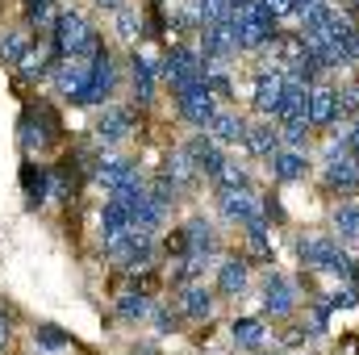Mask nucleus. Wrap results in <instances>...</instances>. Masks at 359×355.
<instances>
[{"label": "nucleus", "mask_w": 359, "mask_h": 355, "mask_svg": "<svg viewBox=\"0 0 359 355\" xmlns=\"http://www.w3.org/2000/svg\"><path fill=\"white\" fill-rule=\"evenodd\" d=\"M96 4H100V8H113V13H117V8H121L126 0H96Z\"/></svg>", "instance_id": "41"}, {"label": "nucleus", "mask_w": 359, "mask_h": 355, "mask_svg": "<svg viewBox=\"0 0 359 355\" xmlns=\"http://www.w3.org/2000/svg\"><path fill=\"white\" fill-rule=\"evenodd\" d=\"M109 92H113V59L100 51L96 59H92V84H88V105H104L109 100Z\"/></svg>", "instance_id": "17"}, {"label": "nucleus", "mask_w": 359, "mask_h": 355, "mask_svg": "<svg viewBox=\"0 0 359 355\" xmlns=\"http://www.w3.org/2000/svg\"><path fill=\"white\" fill-rule=\"evenodd\" d=\"M264 309H268L271 318H284V314H292V284H288L280 272H271L268 284H264Z\"/></svg>", "instance_id": "14"}, {"label": "nucleus", "mask_w": 359, "mask_h": 355, "mask_svg": "<svg viewBox=\"0 0 359 355\" xmlns=\"http://www.w3.org/2000/svg\"><path fill=\"white\" fill-rule=\"evenodd\" d=\"M230 4H247V0H230Z\"/></svg>", "instance_id": "42"}, {"label": "nucleus", "mask_w": 359, "mask_h": 355, "mask_svg": "<svg viewBox=\"0 0 359 355\" xmlns=\"http://www.w3.org/2000/svg\"><path fill=\"white\" fill-rule=\"evenodd\" d=\"M222 213L251 226V222H259V201L251 188H222Z\"/></svg>", "instance_id": "9"}, {"label": "nucleus", "mask_w": 359, "mask_h": 355, "mask_svg": "<svg viewBox=\"0 0 359 355\" xmlns=\"http://www.w3.org/2000/svg\"><path fill=\"white\" fill-rule=\"evenodd\" d=\"M55 55L59 59H96L100 55V38L80 13H63L55 25Z\"/></svg>", "instance_id": "1"}, {"label": "nucleus", "mask_w": 359, "mask_h": 355, "mask_svg": "<svg viewBox=\"0 0 359 355\" xmlns=\"http://www.w3.org/2000/svg\"><path fill=\"white\" fill-rule=\"evenodd\" d=\"M209 138H213V142H238V138H247V126H243V117H234V113H217V117L209 121Z\"/></svg>", "instance_id": "21"}, {"label": "nucleus", "mask_w": 359, "mask_h": 355, "mask_svg": "<svg viewBox=\"0 0 359 355\" xmlns=\"http://www.w3.org/2000/svg\"><path fill=\"white\" fill-rule=\"evenodd\" d=\"M326 305H330V309H351V305H359V293L355 288H334V293L326 297Z\"/></svg>", "instance_id": "34"}, {"label": "nucleus", "mask_w": 359, "mask_h": 355, "mask_svg": "<svg viewBox=\"0 0 359 355\" xmlns=\"http://www.w3.org/2000/svg\"><path fill=\"white\" fill-rule=\"evenodd\" d=\"M205 72H209V67H201L196 51H188V46H172V51H168L163 76L172 80V88H176V92L192 88V84H201V80H205Z\"/></svg>", "instance_id": "4"}, {"label": "nucleus", "mask_w": 359, "mask_h": 355, "mask_svg": "<svg viewBox=\"0 0 359 355\" xmlns=\"http://www.w3.org/2000/svg\"><path fill=\"white\" fill-rule=\"evenodd\" d=\"M117 29H121V38H126V42H134V38L142 34V17H138V8H134V4H121V8H117Z\"/></svg>", "instance_id": "32"}, {"label": "nucleus", "mask_w": 359, "mask_h": 355, "mask_svg": "<svg viewBox=\"0 0 359 355\" xmlns=\"http://www.w3.org/2000/svg\"><path fill=\"white\" fill-rule=\"evenodd\" d=\"M313 4H318V0H292V13H301V17H305V13H309Z\"/></svg>", "instance_id": "40"}, {"label": "nucleus", "mask_w": 359, "mask_h": 355, "mask_svg": "<svg viewBox=\"0 0 359 355\" xmlns=\"http://www.w3.org/2000/svg\"><path fill=\"white\" fill-rule=\"evenodd\" d=\"M117 314H121L126 322H142V318L151 314V301H147L142 293H130V297H121V301H117Z\"/></svg>", "instance_id": "30"}, {"label": "nucleus", "mask_w": 359, "mask_h": 355, "mask_svg": "<svg viewBox=\"0 0 359 355\" xmlns=\"http://www.w3.org/2000/svg\"><path fill=\"white\" fill-rule=\"evenodd\" d=\"M305 176V159L297 151H280L276 155V180H301Z\"/></svg>", "instance_id": "31"}, {"label": "nucleus", "mask_w": 359, "mask_h": 355, "mask_svg": "<svg viewBox=\"0 0 359 355\" xmlns=\"http://www.w3.org/2000/svg\"><path fill=\"white\" fill-rule=\"evenodd\" d=\"M96 180H100L113 196H134V192H142V180H138V172H134L130 163H121V159L100 163V168H96Z\"/></svg>", "instance_id": "7"}, {"label": "nucleus", "mask_w": 359, "mask_h": 355, "mask_svg": "<svg viewBox=\"0 0 359 355\" xmlns=\"http://www.w3.org/2000/svg\"><path fill=\"white\" fill-rule=\"evenodd\" d=\"M8 339H13V326H8V314L0 309V347H8Z\"/></svg>", "instance_id": "38"}, {"label": "nucleus", "mask_w": 359, "mask_h": 355, "mask_svg": "<svg viewBox=\"0 0 359 355\" xmlns=\"http://www.w3.org/2000/svg\"><path fill=\"white\" fill-rule=\"evenodd\" d=\"M88 84H92V63L84 59H59L55 67V88L76 105H88Z\"/></svg>", "instance_id": "3"}, {"label": "nucleus", "mask_w": 359, "mask_h": 355, "mask_svg": "<svg viewBox=\"0 0 359 355\" xmlns=\"http://www.w3.org/2000/svg\"><path fill=\"white\" fill-rule=\"evenodd\" d=\"M284 88H288V76H284V72H264V76L255 80V109H264V113H280Z\"/></svg>", "instance_id": "13"}, {"label": "nucleus", "mask_w": 359, "mask_h": 355, "mask_svg": "<svg viewBox=\"0 0 359 355\" xmlns=\"http://www.w3.org/2000/svg\"><path fill=\"white\" fill-rule=\"evenodd\" d=\"M196 13H201L205 25H226L230 13H234V4L230 0H196Z\"/></svg>", "instance_id": "29"}, {"label": "nucleus", "mask_w": 359, "mask_h": 355, "mask_svg": "<svg viewBox=\"0 0 359 355\" xmlns=\"http://www.w3.org/2000/svg\"><path fill=\"white\" fill-rule=\"evenodd\" d=\"M109 255L121 260V264H130V267L147 264V260H151V230H130L126 239L109 243Z\"/></svg>", "instance_id": "11"}, {"label": "nucleus", "mask_w": 359, "mask_h": 355, "mask_svg": "<svg viewBox=\"0 0 359 355\" xmlns=\"http://www.w3.org/2000/svg\"><path fill=\"white\" fill-rule=\"evenodd\" d=\"M130 67H134V92H138V100H151V96H155V63L134 51Z\"/></svg>", "instance_id": "23"}, {"label": "nucleus", "mask_w": 359, "mask_h": 355, "mask_svg": "<svg viewBox=\"0 0 359 355\" xmlns=\"http://www.w3.org/2000/svg\"><path fill=\"white\" fill-rule=\"evenodd\" d=\"M305 126H309V121H284V142L301 147V142H305Z\"/></svg>", "instance_id": "36"}, {"label": "nucleus", "mask_w": 359, "mask_h": 355, "mask_svg": "<svg viewBox=\"0 0 359 355\" xmlns=\"http://www.w3.org/2000/svg\"><path fill=\"white\" fill-rule=\"evenodd\" d=\"M21 188H25V201H29V205H42L46 192H50V168L25 163V168H21Z\"/></svg>", "instance_id": "20"}, {"label": "nucleus", "mask_w": 359, "mask_h": 355, "mask_svg": "<svg viewBox=\"0 0 359 355\" xmlns=\"http://www.w3.org/2000/svg\"><path fill=\"white\" fill-rule=\"evenodd\" d=\"M339 92L334 88H309V121L313 126H330L339 117Z\"/></svg>", "instance_id": "18"}, {"label": "nucleus", "mask_w": 359, "mask_h": 355, "mask_svg": "<svg viewBox=\"0 0 359 355\" xmlns=\"http://www.w3.org/2000/svg\"><path fill=\"white\" fill-rule=\"evenodd\" d=\"M134 230V217H130V205L121 201V196H113V201H104V209H100V234H104V243H117V239H126Z\"/></svg>", "instance_id": "10"}, {"label": "nucleus", "mask_w": 359, "mask_h": 355, "mask_svg": "<svg viewBox=\"0 0 359 355\" xmlns=\"http://www.w3.org/2000/svg\"><path fill=\"white\" fill-rule=\"evenodd\" d=\"M280 138H284V134H280L276 126H255V130L247 134L251 151H255V155H271V159L280 155Z\"/></svg>", "instance_id": "24"}, {"label": "nucleus", "mask_w": 359, "mask_h": 355, "mask_svg": "<svg viewBox=\"0 0 359 355\" xmlns=\"http://www.w3.org/2000/svg\"><path fill=\"white\" fill-rule=\"evenodd\" d=\"M180 309H184L188 318H209V314H213V293H209L205 284H192V288H184Z\"/></svg>", "instance_id": "22"}, {"label": "nucleus", "mask_w": 359, "mask_h": 355, "mask_svg": "<svg viewBox=\"0 0 359 355\" xmlns=\"http://www.w3.org/2000/svg\"><path fill=\"white\" fill-rule=\"evenodd\" d=\"M34 339H38V347H46V351H59V347H67V335H63L59 326H50V322H42V326L34 330Z\"/></svg>", "instance_id": "33"}, {"label": "nucleus", "mask_w": 359, "mask_h": 355, "mask_svg": "<svg viewBox=\"0 0 359 355\" xmlns=\"http://www.w3.org/2000/svg\"><path fill=\"white\" fill-rule=\"evenodd\" d=\"M243 284H247V264L243 260H226L217 267V288L222 293H243Z\"/></svg>", "instance_id": "25"}, {"label": "nucleus", "mask_w": 359, "mask_h": 355, "mask_svg": "<svg viewBox=\"0 0 359 355\" xmlns=\"http://www.w3.org/2000/svg\"><path fill=\"white\" fill-rule=\"evenodd\" d=\"M339 147H343V151H359V121L351 126V134H347V138H343Z\"/></svg>", "instance_id": "39"}, {"label": "nucleus", "mask_w": 359, "mask_h": 355, "mask_svg": "<svg viewBox=\"0 0 359 355\" xmlns=\"http://www.w3.org/2000/svg\"><path fill=\"white\" fill-rule=\"evenodd\" d=\"M184 234H188V255H196V260H209V255H213L217 239H213V230H209L205 217H192V222L184 226Z\"/></svg>", "instance_id": "19"}, {"label": "nucleus", "mask_w": 359, "mask_h": 355, "mask_svg": "<svg viewBox=\"0 0 359 355\" xmlns=\"http://www.w3.org/2000/svg\"><path fill=\"white\" fill-rule=\"evenodd\" d=\"M297 251H301L305 267H313V272H330V276H339V280L351 276V260H347V251H343L334 239H326V234H309V239H301Z\"/></svg>", "instance_id": "2"}, {"label": "nucleus", "mask_w": 359, "mask_h": 355, "mask_svg": "<svg viewBox=\"0 0 359 355\" xmlns=\"http://www.w3.org/2000/svg\"><path fill=\"white\" fill-rule=\"evenodd\" d=\"M264 8H268L271 17H284V13H292V0H259Z\"/></svg>", "instance_id": "37"}, {"label": "nucleus", "mask_w": 359, "mask_h": 355, "mask_svg": "<svg viewBox=\"0 0 359 355\" xmlns=\"http://www.w3.org/2000/svg\"><path fill=\"white\" fill-rule=\"evenodd\" d=\"M59 134V121H55V113L50 109H29L25 117H21V147L25 151H34V147H46L50 138Z\"/></svg>", "instance_id": "6"}, {"label": "nucleus", "mask_w": 359, "mask_h": 355, "mask_svg": "<svg viewBox=\"0 0 359 355\" xmlns=\"http://www.w3.org/2000/svg\"><path fill=\"white\" fill-rule=\"evenodd\" d=\"M29 55V34L25 29H8L4 38H0V59L4 63H21Z\"/></svg>", "instance_id": "26"}, {"label": "nucleus", "mask_w": 359, "mask_h": 355, "mask_svg": "<svg viewBox=\"0 0 359 355\" xmlns=\"http://www.w3.org/2000/svg\"><path fill=\"white\" fill-rule=\"evenodd\" d=\"M334 230L339 239H359V201H347L334 209Z\"/></svg>", "instance_id": "27"}, {"label": "nucleus", "mask_w": 359, "mask_h": 355, "mask_svg": "<svg viewBox=\"0 0 359 355\" xmlns=\"http://www.w3.org/2000/svg\"><path fill=\"white\" fill-rule=\"evenodd\" d=\"M188 159H192L196 172H205L209 180H217L226 172V159H222V151H217V142H213L209 134H196V138L188 142Z\"/></svg>", "instance_id": "8"}, {"label": "nucleus", "mask_w": 359, "mask_h": 355, "mask_svg": "<svg viewBox=\"0 0 359 355\" xmlns=\"http://www.w3.org/2000/svg\"><path fill=\"white\" fill-rule=\"evenodd\" d=\"M339 109L343 113H355L359 109V84H347V88L339 92Z\"/></svg>", "instance_id": "35"}, {"label": "nucleus", "mask_w": 359, "mask_h": 355, "mask_svg": "<svg viewBox=\"0 0 359 355\" xmlns=\"http://www.w3.org/2000/svg\"><path fill=\"white\" fill-rule=\"evenodd\" d=\"M180 100V113L192 121V126H201V130H209V121L217 117V109H213V88H209V80H201V84H192V88L176 92Z\"/></svg>", "instance_id": "5"}, {"label": "nucleus", "mask_w": 359, "mask_h": 355, "mask_svg": "<svg viewBox=\"0 0 359 355\" xmlns=\"http://www.w3.org/2000/svg\"><path fill=\"white\" fill-rule=\"evenodd\" d=\"M234 343L238 347H259L264 343V322L259 318H238L234 322Z\"/></svg>", "instance_id": "28"}, {"label": "nucleus", "mask_w": 359, "mask_h": 355, "mask_svg": "<svg viewBox=\"0 0 359 355\" xmlns=\"http://www.w3.org/2000/svg\"><path fill=\"white\" fill-rule=\"evenodd\" d=\"M201 42H205V59H230V55L238 51V38H234L230 21H226V25H205Z\"/></svg>", "instance_id": "15"}, {"label": "nucleus", "mask_w": 359, "mask_h": 355, "mask_svg": "<svg viewBox=\"0 0 359 355\" xmlns=\"http://www.w3.org/2000/svg\"><path fill=\"white\" fill-rule=\"evenodd\" d=\"M355 4H359V0H355Z\"/></svg>", "instance_id": "43"}, {"label": "nucleus", "mask_w": 359, "mask_h": 355, "mask_svg": "<svg viewBox=\"0 0 359 355\" xmlns=\"http://www.w3.org/2000/svg\"><path fill=\"white\" fill-rule=\"evenodd\" d=\"M130 130H134V113L130 109H104L100 121H96V138L100 142H121Z\"/></svg>", "instance_id": "16"}, {"label": "nucleus", "mask_w": 359, "mask_h": 355, "mask_svg": "<svg viewBox=\"0 0 359 355\" xmlns=\"http://www.w3.org/2000/svg\"><path fill=\"white\" fill-rule=\"evenodd\" d=\"M322 176H326L330 188H355L359 184V159H351L343 147H334V151L326 155V172H322Z\"/></svg>", "instance_id": "12"}]
</instances>
